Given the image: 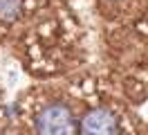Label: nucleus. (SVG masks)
I'll return each instance as SVG.
<instances>
[{
    "label": "nucleus",
    "mask_w": 148,
    "mask_h": 135,
    "mask_svg": "<svg viewBox=\"0 0 148 135\" xmlns=\"http://www.w3.org/2000/svg\"><path fill=\"white\" fill-rule=\"evenodd\" d=\"M76 117L63 101H52L38 110L34 119L36 135H76Z\"/></svg>",
    "instance_id": "f257e3e1"
},
{
    "label": "nucleus",
    "mask_w": 148,
    "mask_h": 135,
    "mask_svg": "<svg viewBox=\"0 0 148 135\" xmlns=\"http://www.w3.org/2000/svg\"><path fill=\"white\" fill-rule=\"evenodd\" d=\"M79 135H119V119L110 108H92L76 126Z\"/></svg>",
    "instance_id": "f03ea898"
},
{
    "label": "nucleus",
    "mask_w": 148,
    "mask_h": 135,
    "mask_svg": "<svg viewBox=\"0 0 148 135\" xmlns=\"http://www.w3.org/2000/svg\"><path fill=\"white\" fill-rule=\"evenodd\" d=\"M23 7H25V0H0V23L5 25L16 23L23 16Z\"/></svg>",
    "instance_id": "7ed1b4c3"
},
{
    "label": "nucleus",
    "mask_w": 148,
    "mask_h": 135,
    "mask_svg": "<svg viewBox=\"0 0 148 135\" xmlns=\"http://www.w3.org/2000/svg\"><path fill=\"white\" fill-rule=\"evenodd\" d=\"M0 135H2V133H0Z\"/></svg>",
    "instance_id": "20e7f679"
}]
</instances>
